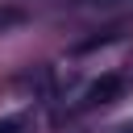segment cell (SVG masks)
Instances as JSON below:
<instances>
[{"label":"cell","instance_id":"cell-1","mask_svg":"<svg viewBox=\"0 0 133 133\" xmlns=\"http://www.w3.org/2000/svg\"><path fill=\"white\" fill-rule=\"evenodd\" d=\"M121 91H125V79H121V75H104V79H96V83L87 87L83 104H87V108H96V104H112Z\"/></svg>","mask_w":133,"mask_h":133},{"label":"cell","instance_id":"cell-4","mask_svg":"<svg viewBox=\"0 0 133 133\" xmlns=\"http://www.w3.org/2000/svg\"><path fill=\"white\" fill-rule=\"evenodd\" d=\"M116 133H133V125H125V129H116Z\"/></svg>","mask_w":133,"mask_h":133},{"label":"cell","instance_id":"cell-2","mask_svg":"<svg viewBox=\"0 0 133 133\" xmlns=\"http://www.w3.org/2000/svg\"><path fill=\"white\" fill-rule=\"evenodd\" d=\"M83 8H121V4H133V0H75Z\"/></svg>","mask_w":133,"mask_h":133},{"label":"cell","instance_id":"cell-3","mask_svg":"<svg viewBox=\"0 0 133 133\" xmlns=\"http://www.w3.org/2000/svg\"><path fill=\"white\" fill-rule=\"evenodd\" d=\"M0 133H17V125H0Z\"/></svg>","mask_w":133,"mask_h":133}]
</instances>
